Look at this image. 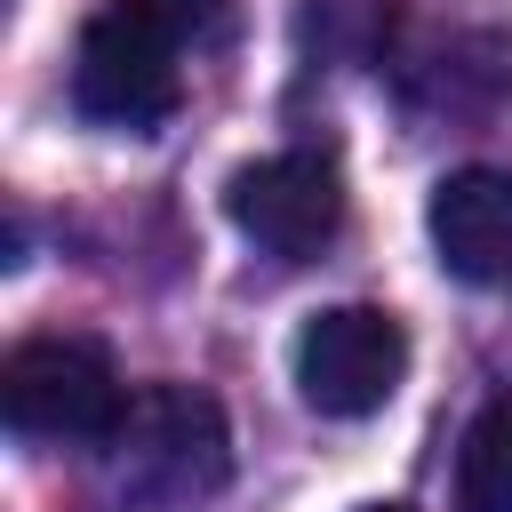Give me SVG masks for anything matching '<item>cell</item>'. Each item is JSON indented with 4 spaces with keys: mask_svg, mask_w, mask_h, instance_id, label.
I'll list each match as a JSON object with an SVG mask.
<instances>
[{
    "mask_svg": "<svg viewBox=\"0 0 512 512\" xmlns=\"http://www.w3.org/2000/svg\"><path fill=\"white\" fill-rule=\"evenodd\" d=\"M184 96V48L168 32H152L144 16H128L120 0H104L80 24L72 48V104L96 128H160Z\"/></svg>",
    "mask_w": 512,
    "mask_h": 512,
    "instance_id": "3",
    "label": "cell"
},
{
    "mask_svg": "<svg viewBox=\"0 0 512 512\" xmlns=\"http://www.w3.org/2000/svg\"><path fill=\"white\" fill-rule=\"evenodd\" d=\"M408 376V328L384 304H328L296 328V392L320 416H376Z\"/></svg>",
    "mask_w": 512,
    "mask_h": 512,
    "instance_id": "4",
    "label": "cell"
},
{
    "mask_svg": "<svg viewBox=\"0 0 512 512\" xmlns=\"http://www.w3.org/2000/svg\"><path fill=\"white\" fill-rule=\"evenodd\" d=\"M456 504H464V512H512V400H488V408L464 424Z\"/></svg>",
    "mask_w": 512,
    "mask_h": 512,
    "instance_id": "7",
    "label": "cell"
},
{
    "mask_svg": "<svg viewBox=\"0 0 512 512\" xmlns=\"http://www.w3.org/2000/svg\"><path fill=\"white\" fill-rule=\"evenodd\" d=\"M0 416L24 440L112 448V432L128 424V384L96 336H24L0 360Z\"/></svg>",
    "mask_w": 512,
    "mask_h": 512,
    "instance_id": "2",
    "label": "cell"
},
{
    "mask_svg": "<svg viewBox=\"0 0 512 512\" xmlns=\"http://www.w3.org/2000/svg\"><path fill=\"white\" fill-rule=\"evenodd\" d=\"M128 16H144L152 32H168L176 48H216L232 32V0H120Z\"/></svg>",
    "mask_w": 512,
    "mask_h": 512,
    "instance_id": "8",
    "label": "cell"
},
{
    "mask_svg": "<svg viewBox=\"0 0 512 512\" xmlns=\"http://www.w3.org/2000/svg\"><path fill=\"white\" fill-rule=\"evenodd\" d=\"M224 208L264 256L304 264L344 232V176L328 152H264L224 184Z\"/></svg>",
    "mask_w": 512,
    "mask_h": 512,
    "instance_id": "5",
    "label": "cell"
},
{
    "mask_svg": "<svg viewBox=\"0 0 512 512\" xmlns=\"http://www.w3.org/2000/svg\"><path fill=\"white\" fill-rule=\"evenodd\" d=\"M232 480L224 408L200 384H144L128 424L112 432V496L120 512H192Z\"/></svg>",
    "mask_w": 512,
    "mask_h": 512,
    "instance_id": "1",
    "label": "cell"
},
{
    "mask_svg": "<svg viewBox=\"0 0 512 512\" xmlns=\"http://www.w3.org/2000/svg\"><path fill=\"white\" fill-rule=\"evenodd\" d=\"M424 232L440 248V264L472 288H504L512 280V168H456L432 184Z\"/></svg>",
    "mask_w": 512,
    "mask_h": 512,
    "instance_id": "6",
    "label": "cell"
},
{
    "mask_svg": "<svg viewBox=\"0 0 512 512\" xmlns=\"http://www.w3.org/2000/svg\"><path fill=\"white\" fill-rule=\"evenodd\" d=\"M360 512H416V504H360Z\"/></svg>",
    "mask_w": 512,
    "mask_h": 512,
    "instance_id": "9",
    "label": "cell"
}]
</instances>
